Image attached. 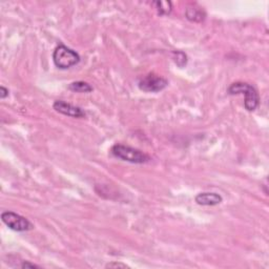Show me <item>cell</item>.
<instances>
[{"label":"cell","instance_id":"7a4b0ae2","mask_svg":"<svg viewBox=\"0 0 269 269\" xmlns=\"http://www.w3.org/2000/svg\"><path fill=\"white\" fill-rule=\"evenodd\" d=\"M112 155L122 161H126L134 164H144L150 161V157L143 153L142 150L130 147L123 144H116L110 149Z\"/></svg>","mask_w":269,"mask_h":269},{"label":"cell","instance_id":"52a82bcc","mask_svg":"<svg viewBox=\"0 0 269 269\" xmlns=\"http://www.w3.org/2000/svg\"><path fill=\"white\" fill-rule=\"evenodd\" d=\"M196 202L202 206H215L223 201V198L216 192H200L195 198Z\"/></svg>","mask_w":269,"mask_h":269},{"label":"cell","instance_id":"5b68a950","mask_svg":"<svg viewBox=\"0 0 269 269\" xmlns=\"http://www.w3.org/2000/svg\"><path fill=\"white\" fill-rule=\"evenodd\" d=\"M168 85V81L155 73H149L138 81V86L143 92L158 93Z\"/></svg>","mask_w":269,"mask_h":269},{"label":"cell","instance_id":"9c48e42d","mask_svg":"<svg viewBox=\"0 0 269 269\" xmlns=\"http://www.w3.org/2000/svg\"><path fill=\"white\" fill-rule=\"evenodd\" d=\"M68 88L76 93H91V92H93V86H91L87 83V82H84V81L73 82V83H71L70 86H68Z\"/></svg>","mask_w":269,"mask_h":269},{"label":"cell","instance_id":"277c9868","mask_svg":"<svg viewBox=\"0 0 269 269\" xmlns=\"http://www.w3.org/2000/svg\"><path fill=\"white\" fill-rule=\"evenodd\" d=\"M1 220L10 229L14 231L23 232L34 228L33 224L29 220L13 211H3L1 213Z\"/></svg>","mask_w":269,"mask_h":269},{"label":"cell","instance_id":"6da1fadb","mask_svg":"<svg viewBox=\"0 0 269 269\" xmlns=\"http://www.w3.org/2000/svg\"><path fill=\"white\" fill-rule=\"evenodd\" d=\"M227 92L230 95H245L244 106L249 112H253L260 104V96L258 91L249 83H246V82H234L228 87Z\"/></svg>","mask_w":269,"mask_h":269},{"label":"cell","instance_id":"8fae6325","mask_svg":"<svg viewBox=\"0 0 269 269\" xmlns=\"http://www.w3.org/2000/svg\"><path fill=\"white\" fill-rule=\"evenodd\" d=\"M172 55H174V60L177 65L183 67L184 65H186V63H187V57H186V55L183 52L177 51L172 53Z\"/></svg>","mask_w":269,"mask_h":269},{"label":"cell","instance_id":"30bf717a","mask_svg":"<svg viewBox=\"0 0 269 269\" xmlns=\"http://www.w3.org/2000/svg\"><path fill=\"white\" fill-rule=\"evenodd\" d=\"M154 4L156 5V9L159 15H168L172 9V4L170 1H155Z\"/></svg>","mask_w":269,"mask_h":269},{"label":"cell","instance_id":"3957f363","mask_svg":"<svg viewBox=\"0 0 269 269\" xmlns=\"http://www.w3.org/2000/svg\"><path fill=\"white\" fill-rule=\"evenodd\" d=\"M53 61L60 70H67L79 63V54L64 44H59L53 53Z\"/></svg>","mask_w":269,"mask_h":269},{"label":"cell","instance_id":"7c38bea8","mask_svg":"<svg viewBox=\"0 0 269 269\" xmlns=\"http://www.w3.org/2000/svg\"><path fill=\"white\" fill-rule=\"evenodd\" d=\"M106 268H129L126 264L123 263H117V262H112V263H108L105 265Z\"/></svg>","mask_w":269,"mask_h":269},{"label":"cell","instance_id":"5bb4252c","mask_svg":"<svg viewBox=\"0 0 269 269\" xmlns=\"http://www.w3.org/2000/svg\"><path fill=\"white\" fill-rule=\"evenodd\" d=\"M9 96V89L4 87L3 85L0 86V98L5 99Z\"/></svg>","mask_w":269,"mask_h":269},{"label":"cell","instance_id":"8992f818","mask_svg":"<svg viewBox=\"0 0 269 269\" xmlns=\"http://www.w3.org/2000/svg\"><path fill=\"white\" fill-rule=\"evenodd\" d=\"M53 108L62 115L73 117V118H83V117H85V112L81 107L75 106L71 103L62 100L55 101Z\"/></svg>","mask_w":269,"mask_h":269},{"label":"cell","instance_id":"4fadbf2b","mask_svg":"<svg viewBox=\"0 0 269 269\" xmlns=\"http://www.w3.org/2000/svg\"><path fill=\"white\" fill-rule=\"evenodd\" d=\"M20 267L21 268H40V266H38L36 264H33L29 261H22V263H21V265H20Z\"/></svg>","mask_w":269,"mask_h":269},{"label":"cell","instance_id":"ba28073f","mask_svg":"<svg viewBox=\"0 0 269 269\" xmlns=\"http://www.w3.org/2000/svg\"><path fill=\"white\" fill-rule=\"evenodd\" d=\"M185 16L189 20V21L202 22L206 18V13L202 8H200V6L194 4V5H189L188 8L186 9Z\"/></svg>","mask_w":269,"mask_h":269}]
</instances>
